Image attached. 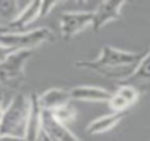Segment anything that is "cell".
<instances>
[{
	"instance_id": "obj_1",
	"label": "cell",
	"mask_w": 150,
	"mask_h": 141,
	"mask_svg": "<svg viewBox=\"0 0 150 141\" xmlns=\"http://www.w3.org/2000/svg\"><path fill=\"white\" fill-rule=\"evenodd\" d=\"M148 54L149 50H145L142 53H136L104 45L98 58L88 61H76L75 67L95 71L105 78L125 82L132 77L142 58Z\"/></svg>"
},
{
	"instance_id": "obj_2",
	"label": "cell",
	"mask_w": 150,
	"mask_h": 141,
	"mask_svg": "<svg viewBox=\"0 0 150 141\" xmlns=\"http://www.w3.org/2000/svg\"><path fill=\"white\" fill-rule=\"evenodd\" d=\"M29 112V96L25 94L15 95L9 104L4 107L0 120V135L24 139Z\"/></svg>"
},
{
	"instance_id": "obj_3",
	"label": "cell",
	"mask_w": 150,
	"mask_h": 141,
	"mask_svg": "<svg viewBox=\"0 0 150 141\" xmlns=\"http://www.w3.org/2000/svg\"><path fill=\"white\" fill-rule=\"evenodd\" d=\"M55 40L54 32L50 28L41 26L26 32H8L0 36V47L11 53L29 50L38 47L45 42H53Z\"/></svg>"
},
{
	"instance_id": "obj_4",
	"label": "cell",
	"mask_w": 150,
	"mask_h": 141,
	"mask_svg": "<svg viewBox=\"0 0 150 141\" xmlns=\"http://www.w3.org/2000/svg\"><path fill=\"white\" fill-rule=\"evenodd\" d=\"M32 57V52L11 53L4 61L0 62V84L5 86H17L25 79V65Z\"/></svg>"
},
{
	"instance_id": "obj_5",
	"label": "cell",
	"mask_w": 150,
	"mask_h": 141,
	"mask_svg": "<svg viewBox=\"0 0 150 141\" xmlns=\"http://www.w3.org/2000/svg\"><path fill=\"white\" fill-rule=\"evenodd\" d=\"M91 21H92V12L87 11H67L61 13V36L63 40L73 38L75 34L80 33L84 28L91 25Z\"/></svg>"
},
{
	"instance_id": "obj_6",
	"label": "cell",
	"mask_w": 150,
	"mask_h": 141,
	"mask_svg": "<svg viewBox=\"0 0 150 141\" xmlns=\"http://www.w3.org/2000/svg\"><path fill=\"white\" fill-rule=\"evenodd\" d=\"M127 1H101L98 4L96 9L92 12L91 26L95 33H98L107 23L112 20H119L121 16L122 7Z\"/></svg>"
},
{
	"instance_id": "obj_7",
	"label": "cell",
	"mask_w": 150,
	"mask_h": 141,
	"mask_svg": "<svg viewBox=\"0 0 150 141\" xmlns=\"http://www.w3.org/2000/svg\"><path fill=\"white\" fill-rule=\"evenodd\" d=\"M41 132L49 141H80L65 124L58 123L49 111H42Z\"/></svg>"
},
{
	"instance_id": "obj_8",
	"label": "cell",
	"mask_w": 150,
	"mask_h": 141,
	"mask_svg": "<svg viewBox=\"0 0 150 141\" xmlns=\"http://www.w3.org/2000/svg\"><path fill=\"white\" fill-rule=\"evenodd\" d=\"M41 123H42V108L38 102V94L32 92L29 95V112L25 127V133H24V140L38 141L40 133H41Z\"/></svg>"
},
{
	"instance_id": "obj_9",
	"label": "cell",
	"mask_w": 150,
	"mask_h": 141,
	"mask_svg": "<svg viewBox=\"0 0 150 141\" xmlns=\"http://www.w3.org/2000/svg\"><path fill=\"white\" fill-rule=\"evenodd\" d=\"M140 98V92L132 84L121 83L119 89L112 92L108 106L113 112H127V108L132 107Z\"/></svg>"
},
{
	"instance_id": "obj_10",
	"label": "cell",
	"mask_w": 150,
	"mask_h": 141,
	"mask_svg": "<svg viewBox=\"0 0 150 141\" xmlns=\"http://www.w3.org/2000/svg\"><path fill=\"white\" fill-rule=\"evenodd\" d=\"M71 100H80V102H107L111 99L112 92L103 87L98 86H75L69 90Z\"/></svg>"
},
{
	"instance_id": "obj_11",
	"label": "cell",
	"mask_w": 150,
	"mask_h": 141,
	"mask_svg": "<svg viewBox=\"0 0 150 141\" xmlns=\"http://www.w3.org/2000/svg\"><path fill=\"white\" fill-rule=\"evenodd\" d=\"M40 11H41V1H32L28 3L16 17L7 25L9 32H21L29 26L36 18H40Z\"/></svg>"
},
{
	"instance_id": "obj_12",
	"label": "cell",
	"mask_w": 150,
	"mask_h": 141,
	"mask_svg": "<svg viewBox=\"0 0 150 141\" xmlns=\"http://www.w3.org/2000/svg\"><path fill=\"white\" fill-rule=\"evenodd\" d=\"M38 102L42 111H52L62 107L71 102L69 90L61 89V87H53L46 91H44L41 95H38Z\"/></svg>"
},
{
	"instance_id": "obj_13",
	"label": "cell",
	"mask_w": 150,
	"mask_h": 141,
	"mask_svg": "<svg viewBox=\"0 0 150 141\" xmlns=\"http://www.w3.org/2000/svg\"><path fill=\"white\" fill-rule=\"evenodd\" d=\"M125 115H127V112H112L109 115L100 116V118L95 119L88 124L87 128H86V133L95 136V135H100L111 131L125 118Z\"/></svg>"
},
{
	"instance_id": "obj_14",
	"label": "cell",
	"mask_w": 150,
	"mask_h": 141,
	"mask_svg": "<svg viewBox=\"0 0 150 141\" xmlns=\"http://www.w3.org/2000/svg\"><path fill=\"white\" fill-rule=\"evenodd\" d=\"M50 113H52V116L58 121V123L65 124V125H67V123L74 121L75 119H76V115H78L76 108H75L71 103H67V104H65V106H62V107L57 108V110L52 111Z\"/></svg>"
},
{
	"instance_id": "obj_15",
	"label": "cell",
	"mask_w": 150,
	"mask_h": 141,
	"mask_svg": "<svg viewBox=\"0 0 150 141\" xmlns=\"http://www.w3.org/2000/svg\"><path fill=\"white\" fill-rule=\"evenodd\" d=\"M17 13H18L17 1H0V20L5 21L7 25L16 17Z\"/></svg>"
},
{
	"instance_id": "obj_16",
	"label": "cell",
	"mask_w": 150,
	"mask_h": 141,
	"mask_svg": "<svg viewBox=\"0 0 150 141\" xmlns=\"http://www.w3.org/2000/svg\"><path fill=\"white\" fill-rule=\"evenodd\" d=\"M132 78L145 79V81H148V79L150 78V74H149V54L142 58V61L140 62V65L137 66V69L134 70V73L132 74V77H130L129 79H132ZM129 79H128V81H129ZM121 83H124V82H121Z\"/></svg>"
},
{
	"instance_id": "obj_17",
	"label": "cell",
	"mask_w": 150,
	"mask_h": 141,
	"mask_svg": "<svg viewBox=\"0 0 150 141\" xmlns=\"http://www.w3.org/2000/svg\"><path fill=\"white\" fill-rule=\"evenodd\" d=\"M59 4L58 1H41V11H40V17H45L50 13V11Z\"/></svg>"
},
{
	"instance_id": "obj_18",
	"label": "cell",
	"mask_w": 150,
	"mask_h": 141,
	"mask_svg": "<svg viewBox=\"0 0 150 141\" xmlns=\"http://www.w3.org/2000/svg\"><path fill=\"white\" fill-rule=\"evenodd\" d=\"M0 141H25L24 139H18V137H12V136H4L0 135Z\"/></svg>"
},
{
	"instance_id": "obj_19",
	"label": "cell",
	"mask_w": 150,
	"mask_h": 141,
	"mask_svg": "<svg viewBox=\"0 0 150 141\" xmlns=\"http://www.w3.org/2000/svg\"><path fill=\"white\" fill-rule=\"evenodd\" d=\"M3 111H4V98H3L1 92H0V120L3 116Z\"/></svg>"
},
{
	"instance_id": "obj_20",
	"label": "cell",
	"mask_w": 150,
	"mask_h": 141,
	"mask_svg": "<svg viewBox=\"0 0 150 141\" xmlns=\"http://www.w3.org/2000/svg\"><path fill=\"white\" fill-rule=\"evenodd\" d=\"M8 32H9V29H8L5 25H1V24H0V36H1V34L8 33Z\"/></svg>"
},
{
	"instance_id": "obj_21",
	"label": "cell",
	"mask_w": 150,
	"mask_h": 141,
	"mask_svg": "<svg viewBox=\"0 0 150 141\" xmlns=\"http://www.w3.org/2000/svg\"><path fill=\"white\" fill-rule=\"evenodd\" d=\"M38 141H49V139H47L46 136H42V137H41V139H40Z\"/></svg>"
}]
</instances>
